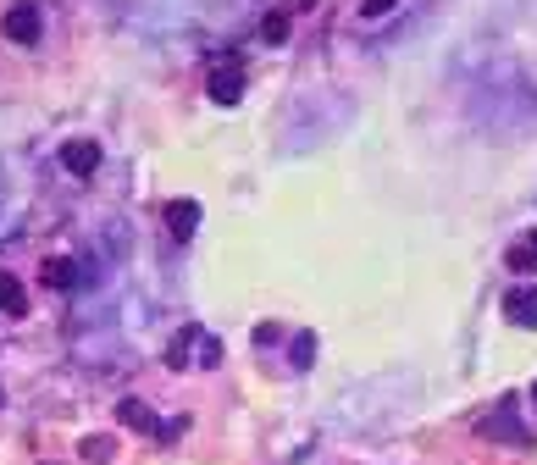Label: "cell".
Masks as SVG:
<instances>
[{
    "instance_id": "1",
    "label": "cell",
    "mask_w": 537,
    "mask_h": 465,
    "mask_svg": "<svg viewBox=\"0 0 537 465\" xmlns=\"http://www.w3.org/2000/svg\"><path fill=\"white\" fill-rule=\"evenodd\" d=\"M39 34H45L39 6H34V0H17L12 12H6V39H12V45H39Z\"/></svg>"
},
{
    "instance_id": "2",
    "label": "cell",
    "mask_w": 537,
    "mask_h": 465,
    "mask_svg": "<svg viewBox=\"0 0 537 465\" xmlns=\"http://www.w3.org/2000/svg\"><path fill=\"white\" fill-rule=\"evenodd\" d=\"M61 167H67L72 178H95L100 172V144L95 139H72L67 150H61Z\"/></svg>"
},
{
    "instance_id": "3",
    "label": "cell",
    "mask_w": 537,
    "mask_h": 465,
    "mask_svg": "<svg viewBox=\"0 0 537 465\" xmlns=\"http://www.w3.org/2000/svg\"><path fill=\"white\" fill-rule=\"evenodd\" d=\"M211 100L216 106H239L244 100V72L239 67H216L211 72Z\"/></svg>"
},
{
    "instance_id": "4",
    "label": "cell",
    "mask_w": 537,
    "mask_h": 465,
    "mask_svg": "<svg viewBox=\"0 0 537 465\" xmlns=\"http://www.w3.org/2000/svg\"><path fill=\"white\" fill-rule=\"evenodd\" d=\"M504 316L515 327H537V288H510L504 294Z\"/></svg>"
},
{
    "instance_id": "5",
    "label": "cell",
    "mask_w": 537,
    "mask_h": 465,
    "mask_svg": "<svg viewBox=\"0 0 537 465\" xmlns=\"http://www.w3.org/2000/svg\"><path fill=\"white\" fill-rule=\"evenodd\" d=\"M482 427H488V432H499V427H504V443H521V449L532 443V432H526L521 421H515V399H499V416L482 421Z\"/></svg>"
},
{
    "instance_id": "6",
    "label": "cell",
    "mask_w": 537,
    "mask_h": 465,
    "mask_svg": "<svg viewBox=\"0 0 537 465\" xmlns=\"http://www.w3.org/2000/svg\"><path fill=\"white\" fill-rule=\"evenodd\" d=\"M504 266H510V272H521V277H532V272H537V227H532V233H521V239L510 244Z\"/></svg>"
},
{
    "instance_id": "7",
    "label": "cell",
    "mask_w": 537,
    "mask_h": 465,
    "mask_svg": "<svg viewBox=\"0 0 537 465\" xmlns=\"http://www.w3.org/2000/svg\"><path fill=\"white\" fill-rule=\"evenodd\" d=\"M167 227H172V239H194V227H200V205H194V200H172L167 205Z\"/></svg>"
},
{
    "instance_id": "8",
    "label": "cell",
    "mask_w": 537,
    "mask_h": 465,
    "mask_svg": "<svg viewBox=\"0 0 537 465\" xmlns=\"http://www.w3.org/2000/svg\"><path fill=\"white\" fill-rule=\"evenodd\" d=\"M117 416H122V427H133V432H156V438H161V421L150 416V405H139V399H122Z\"/></svg>"
},
{
    "instance_id": "9",
    "label": "cell",
    "mask_w": 537,
    "mask_h": 465,
    "mask_svg": "<svg viewBox=\"0 0 537 465\" xmlns=\"http://www.w3.org/2000/svg\"><path fill=\"white\" fill-rule=\"evenodd\" d=\"M0 310H6V316H23V310H28L23 283H17V277H6V272H0Z\"/></svg>"
},
{
    "instance_id": "10",
    "label": "cell",
    "mask_w": 537,
    "mask_h": 465,
    "mask_svg": "<svg viewBox=\"0 0 537 465\" xmlns=\"http://www.w3.org/2000/svg\"><path fill=\"white\" fill-rule=\"evenodd\" d=\"M194 344H200V333H178V338H172V349H167V366L183 371V366H189V349Z\"/></svg>"
},
{
    "instance_id": "11",
    "label": "cell",
    "mask_w": 537,
    "mask_h": 465,
    "mask_svg": "<svg viewBox=\"0 0 537 465\" xmlns=\"http://www.w3.org/2000/svg\"><path fill=\"white\" fill-rule=\"evenodd\" d=\"M45 283L50 288H72V283H78V266H72V261H45Z\"/></svg>"
},
{
    "instance_id": "12",
    "label": "cell",
    "mask_w": 537,
    "mask_h": 465,
    "mask_svg": "<svg viewBox=\"0 0 537 465\" xmlns=\"http://www.w3.org/2000/svg\"><path fill=\"white\" fill-rule=\"evenodd\" d=\"M261 39H266V45H283V39H288V17H283V12H266Z\"/></svg>"
},
{
    "instance_id": "13",
    "label": "cell",
    "mask_w": 537,
    "mask_h": 465,
    "mask_svg": "<svg viewBox=\"0 0 537 465\" xmlns=\"http://www.w3.org/2000/svg\"><path fill=\"white\" fill-rule=\"evenodd\" d=\"M288 360H294V366L305 371V366L316 360V338H311V333H299V338H294V355H288Z\"/></svg>"
},
{
    "instance_id": "14",
    "label": "cell",
    "mask_w": 537,
    "mask_h": 465,
    "mask_svg": "<svg viewBox=\"0 0 537 465\" xmlns=\"http://www.w3.org/2000/svg\"><path fill=\"white\" fill-rule=\"evenodd\" d=\"M84 460L89 465H106L111 460V438H84Z\"/></svg>"
},
{
    "instance_id": "15",
    "label": "cell",
    "mask_w": 537,
    "mask_h": 465,
    "mask_svg": "<svg viewBox=\"0 0 537 465\" xmlns=\"http://www.w3.org/2000/svg\"><path fill=\"white\" fill-rule=\"evenodd\" d=\"M216 360H222V344H216V338H200V366H216Z\"/></svg>"
},
{
    "instance_id": "16",
    "label": "cell",
    "mask_w": 537,
    "mask_h": 465,
    "mask_svg": "<svg viewBox=\"0 0 537 465\" xmlns=\"http://www.w3.org/2000/svg\"><path fill=\"white\" fill-rule=\"evenodd\" d=\"M382 12H394V0H360V17H382Z\"/></svg>"
},
{
    "instance_id": "17",
    "label": "cell",
    "mask_w": 537,
    "mask_h": 465,
    "mask_svg": "<svg viewBox=\"0 0 537 465\" xmlns=\"http://www.w3.org/2000/svg\"><path fill=\"white\" fill-rule=\"evenodd\" d=\"M183 432H189V421H183V416H178V421H167V427H161V443H172V438H183Z\"/></svg>"
},
{
    "instance_id": "18",
    "label": "cell",
    "mask_w": 537,
    "mask_h": 465,
    "mask_svg": "<svg viewBox=\"0 0 537 465\" xmlns=\"http://www.w3.org/2000/svg\"><path fill=\"white\" fill-rule=\"evenodd\" d=\"M532 399H537V388H532Z\"/></svg>"
}]
</instances>
